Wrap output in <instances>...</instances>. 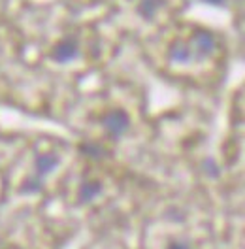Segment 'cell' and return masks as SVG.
<instances>
[{"instance_id": "30bf717a", "label": "cell", "mask_w": 245, "mask_h": 249, "mask_svg": "<svg viewBox=\"0 0 245 249\" xmlns=\"http://www.w3.org/2000/svg\"><path fill=\"white\" fill-rule=\"evenodd\" d=\"M202 170H204V174L208 178H211V179H217L221 176V166L217 164V160H213V159H206L202 162Z\"/></svg>"}, {"instance_id": "5b68a950", "label": "cell", "mask_w": 245, "mask_h": 249, "mask_svg": "<svg viewBox=\"0 0 245 249\" xmlns=\"http://www.w3.org/2000/svg\"><path fill=\"white\" fill-rule=\"evenodd\" d=\"M104 191V185L100 179H85L79 189H77V202L79 204H91L94 202Z\"/></svg>"}, {"instance_id": "6da1fadb", "label": "cell", "mask_w": 245, "mask_h": 249, "mask_svg": "<svg viewBox=\"0 0 245 249\" xmlns=\"http://www.w3.org/2000/svg\"><path fill=\"white\" fill-rule=\"evenodd\" d=\"M100 124L111 140H119L130 128V115L122 108H111L106 113H102Z\"/></svg>"}, {"instance_id": "9c48e42d", "label": "cell", "mask_w": 245, "mask_h": 249, "mask_svg": "<svg viewBox=\"0 0 245 249\" xmlns=\"http://www.w3.org/2000/svg\"><path fill=\"white\" fill-rule=\"evenodd\" d=\"M19 191H21L23 195H38V193H42V191H44V178H40L38 174L29 176V178L23 181V185L19 187Z\"/></svg>"}, {"instance_id": "7c38bea8", "label": "cell", "mask_w": 245, "mask_h": 249, "mask_svg": "<svg viewBox=\"0 0 245 249\" xmlns=\"http://www.w3.org/2000/svg\"><path fill=\"white\" fill-rule=\"evenodd\" d=\"M202 2L210 6H225V0H202Z\"/></svg>"}, {"instance_id": "8992f818", "label": "cell", "mask_w": 245, "mask_h": 249, "mask_svg": "<svg viewBox=\"0 0 245 249\" xmlns=\"http://www.w3.org/2000/svg\"><path fill=\"white\" fill-rule=\"evenodd\" d=\"M168 57H170V61L177 62V64H187V62H191L194 59L191 46L181 42V40H175V42L168 47Z\"/></svg>"}, {"instance_id": "8fae6325", "label": "cell", "mask_w": 245, "mask_h": 249, "mask_svg": "<svg viewBox=\"0 0 245 249\" xmlns=\"http://www.w3.org/2000/svg\"><path fill=\"white\" fill-rule=\"evenodd\" d=\"M166 249H192V248H191V244L185 242V240H172V242H168Z\"/></svg>"}, {"instance_id": "52a82bcc", "label": "cell", "mask_w": 245, "mask_h": 249, "mask_svg": "<svg viewBox=\"0 0 245 249\" xmlns=\"http://www.w3.org/2000/svg\"><path fill=\"white\" fill-rule=\"evenodd\" d=\"M166 6V0H138L136 12L143 21H153L155 16Z\"/></svg>"}, {"instance_id": "7a4b0ae2", "label": "cell", "mask_w": 245, "mask_h": 249, "mask_svg": "<svg viewBox=\"0 0 245 249\" xmlns=\"http://www.w3.org/2000/svg\"><path fill=\"white\" fill-rule=\"evenodd\" d=\"M189 46L192 49L194 59L202 61V59H208L213 55V51L217 49V38L213 32L208 29H196L191 36Z\"/></svg>"}, {"instance_id": "277c9868", "label": "cell", "mask_w": 245, "mask_h": 249, "mask_svg": "<svg viewBox=\"0 0 245 249\" xmlns=\"http://www.w3.org/2000/svg\"><path fill=\"white\" fill-rule=\"evenodd\" d=\"M61 164V157L53 151H44V153H38L34 159V170L40 178H46L51 172H55Z\"/></svg>"}, {"instance_id": "3957f363", "label": "cell", "mask_w": 245, "mask_h": 249, "mask_svg": "<svg viewBox=\"0 0 245 249\" xmlns=\"http://www.w3.org/2000/svg\"><path fill=\"white\" fill-rule=\"evenodd\" d=\"M51 57H53V61H57L59 64L76 61L77 57H79V44L74 38H62L51 49Z\"/></svg>"}, {"instance_id": "ba28073f", "label": "cell", "mask_w": 245, "mask_h": 249, "mask_svg": "<svg viewBox=\"0 0 245 249\" xmlns=\"http://www.w3.org/2000/svg\"><path fill=\"white\" fill-rule=\"evenodd\" d=\"M77 149H79L81 155L91 159V160H102V159H107V157H109V151H107L102 143H98V142H91V140L81 142V143L77 145Z\"/></svg>"}]
</instances>
